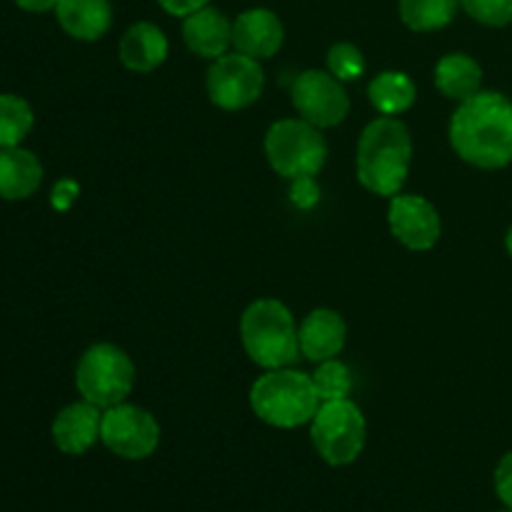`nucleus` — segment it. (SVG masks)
I'll list each match as a JSON object with an SVG mask.
<instances>
[{
  "mask_svg": "<svg viewBox=\"0 0 512 512\" xmlns=\"http://www.w3.org/2000/svg\"><path fill=\"white\" fill-rule=\"evenodd\" d=\"M448 138L460 160L480 170L512 163V100L495 90H480L463 100L450 118Z\"/></svg>",
  "mask_w": 512,
  "mask_h": 512,
  "instance_id": "f257e3e1",
  "label": "nucleus"
},
{
  "mask_svg": "<svg viewBox=\"0 0 512 512\" xmlns=\"http://www.w3.org/2000/svg\"><path fill=\"white\" fill-rule=\"evenodd\" d=\"M413 163V138L403 120L380 115L370 120L358 140V180L365 190L383 198L403 193Z\"/></svg>",
  "mask_w": 512,
  "mask_h": 512,
  "instance_id": "f03ea898",
  "label": "nucleus"
},
{
  "mask_svg": "<svg viewBox=\"0 0 512 512\" xmlns=\"http://www.w3.org/2000/svg\"><path fill=\"white\" fill-rule=\"evenodd\" d=\"M240 340L255 365L265 370L290 368L300 358L298 325L285 303L260 298L240 315Z\"/></svg>",
  "mask_w": 512,
  "mask_h": 512,
  "instance_id": "7ed1b4c3",
  "label": "nucleus"
},
{
  "mask_svg": "<svg viewBox=\"0 0 512 512\" xmlns=\"http://www.w3.org/2000/svg\"><path fill=\"white\" fill-rule=\"evenodd\" d=\"M320 408L313 375L293 368L268 370L250 388V410L270 428L293 430L310 425Z\"/></svg>",
  "mask_w": 512,
  "mask_h": 512,
  "instance_id": "20e7f679",
  "label": "nucleus"
},
{
  "mask_svg": "<svg viewBox=\"0 0 512 512\" xmlns=\"http://www.w3.org/2000/svg\"><path fill=\"white\" fill-rule=\"evenodd\" d=\"M265 158L280 178H315L328 160V143L308 120L285 118L265 133Z\"/></svg>",
  "mask_w": 512,
  "mask_h": 512,
  "instance_id": "39448f33",
  "label": "nucleus"
},
{
  "mask_svg": "<svg viewBox=\"0 0 512 512\" xmlns=\"http://www.w3.org/2000/svg\"><path fill=\"white\" fill-rule=\"evenodd\" d=\"M75 388L83 400L108 410L128 400L135 388V365L123 348L95 343L80 355L75 368Z\"/></svg>",
  "mask_w": 512,
  "mask_h": 512,
  "instance_id": "423d86ee",
  "label": "nucleus"
},
{
  "mask_svg": "<svg viewBox=\"0 0 512 512\" xmlns=\"http://www.w3.org/2000/svg\"><path fill=\"white\" fill-rule=\"evenodd\" d=\"M310 440L320 458L333 468L353 465L363 455L368 440V423L350 398L320 403L310 420Z\"/></svg>",
  "mask_w": 512,
  "mask_h": 512,
  "instance_id": "0eeeda50",
  "label": "nucleus"
},
{
  "mask_svg": "<svg viewBox=\"0 0 512 512\" xmlns=\"http://www.w3.org/2000/svg\"><path fill=\"white\" fill-rule=\"evenodd\" d=\"M100 443L123 460H145L158 450L160 425L150 410L120 403L103 413Z\"/></svg>",
  "mask_w": 512,
  "mask_h": 512,
  "instance_id": "6e6552de",
  "label": "nucleus"
},
{
  "mask_svg": "<svg viewBox=\"0 0 512 512\" xmlns=\"http://www.w3.org/2000/svg\"><path fill=\"white\" fill-rule=\"evenodd\" d=\"M210 103L223 110H245L263 95L265 73L260 60L243 53H225L223 58L213 60L208 70Z\"/></svg>",
  "mask_w": 512,
  "mask_h": 512,
  "instance_id": "1a4fd4ad",
  "label": "nucleus"
},
{
  "mask_svg": "<svg viewBox=\"0 0 512 512\" xmlns=\"http://www.w3.org/2000/svg\"><path fill=\"white\" fill-rule=\"evenodd\" d=\"M290 100L298 115L315 128H335L350 113V95L330 70H303L293 80Z\"/></svg>",
  "mask_w": 512,
  "mask_h": 512,
  "instance_id": "9d476101",
  "label": "nucleus"
},
{
  "mask_svg": "<svg viewBox=\"0 0 512 512\" xmlns=\"http://www.w3.org/2000/svg\"><path fill=\"white\" fill-rule=\"evenodd\" d=\"M388 225L395 240L413 253H428L443 235L438 208L423 195H393L388 205Z\"/></svg>",
  "mask_w": 512,
  "mask_h": 512,
  "instance_id": "9b49d317",
  "label": "nucleus"
},
{
  "mask_svg": "<svg viewBox=\"0 0 512 512\" xmlns=\"http://www.w3.org/2000/svg\"><path fill=\"white\" fill-rule=\"evenodd\" d=\"M283 40V20L270 8H248L233 20V48L255 60L278 55Z\"/></svg>",
  "mask_w": 512,
  "mask_h": 512,
  "instance_id": "f8f14e48",
  "label": "nucleus"
},
{
  "mask_svg": "<svg viewBox=\"0 0 512 512\" xmlns=\"http://www.w3.org/2000/svg\"><path fill=\"white\" fill-rule=\"evenodd\" d=\"M100 423H103V410L98 405L80 400L70 403L55 415L53 443L65 455H85L100 440Z\"/></svg>",
  "mask_w": 512,
  "mask_h": 512,
  "instance_id": "ddd939ff",
  "label": "nucleus"
},
{
  "mask_svg": "<svg viewBox=\"0 0 512 512\" xmlns=\"http://www.w3.org/2000/svg\"><path fill=\"white\" fill-rule=\"evenodd\" d=\"M300 355L310 363L333 360L343 353L348 340V325L343 315L330 308H315L303 318L298 328Z\"/></svg>",
  "mask_w": 512,
  "mask_h": 512,
  "instance_id": "4468645a",
  "label": "nucleus"
},
{
  "mask_svg": "<svg viewBox=\"0 0 512 512\" xmlns=\"http://www.w3.org/2000/svg\"><path fill=\"white\" fill-rule=\"evenodd\" d=\"M183 40L198 58L218 60L233 48V23L223 10L205 5L198 13L183 18Z\"/></svg>",
  "mask_w": 512,
  "mask_h": 512,
  "instance_id": "2eb2a0df",
  "label": "nucleus"
},
{
  "mask_svg": "<svg viewBox=\"0 0 512 512\" xmlns=\"http://www.w3.org/2000/svg\"><path fill=\"white\" fill-rule=\"evenodd\" d=\"M170 43L168 35L155 23L140 20L123 33L118 45V58L133 73H153L168 60Z\"/></svg>",
  "mask_w": 512,
  "mask_h": 512,
  "instance_id": "dca6fc26",
  "label": "nucleus"
},
{
  "mask_svg": "<svg viewBox=\"0 0 512 512\" xmlns=\"http://www.w3.org/2000/svg\"><path fill=\"white\" fill-rule=\"evenodd\" d=\"M55 18L70 38L95 43L113 25V5L110 0H58Z\"/></svg>",
  "mask_w": 512,
  "mask_h": 512,
  "instance_id": "f3484780",
  "label": "nucleus"
},
{
  "mask_svg": "<svg viewBox=\"0 0 512 512\" xmlns=\"http://www.w3.org/2000/svg\"><path fill=\"white\" fill-rule=\"evenodd\" d=\"M43 183V163L38 155L20 148H0V198L28 200Z\"/></svg>",
  "mask_w": 512,
  "mask_h": 512,
  "instance_id": "a211bd4d",
  "label": "nucleus"
},
{
  "mask_svg": "<svg viewBox=\"0 0 512 512\" xmlns=\"http://www.w3.org/2000/svg\"><path fill=\"white\" fill-rule=\"evenodd\" d=\"M435 85L448 100L463 103L483 90V68L468 53H448L435 65Z\"/></svg>",
  "mask_w": 512,
  "mask_h": 512,
  "instance_id": "6ab92c4d",
  "label": "nucleus"
},
{
  "mask_svg": "<svg viewBox=\"0 0 512 512\" xmlns=\"http://www.w3.org/2000/svg\"><path fill=\"white\" fill-rule=\"evenodd\" d=\"M415 98H418V88L403 70H383L368 85V100L380 115L398 118L400 113L413 108Z\"/></svg>",
  "mask_w": 512,
  "mask_h": 512,
  "instance_id": "aec40b11",
  "label": "nucleus"
},
{
  "mask_svg": "<svg viewBox=\"0 0 512 512\" xmlns=\"http://www.w3.org/2000/svg\"><path fill=\"white\" fill-rule=\"evenodd\" d=\"M460 0H398L400 20L415 33H433L453 23Z\"/></svg>",
  "mask_w": 512,
  "mask_h": 512,
  "instance_id": "412c9836",
  "label": "nucleus"
},
{
  "mask_svg": "<svg viewBox=\"0 0 512 512\" xmlns=\"http://www.w3.org/2000/svg\"><path fill=\"white\" fill-rule=\"evenodd\" d=\"M35 115L28 100L20 95H0V148H15L33 130Z\"/></svg>",
  "mask_w": 512,
  "mask_h": 512,
  "instance_id": "4be33fe9",
  "label": "nucleus"
},
{
  "mask_svg": "<svg viewBox=\"0 0 512 512\" xmlns=\"http://www.w3.org/2000/svg\"><path fill=\"white\" fill-rule=\"evenodd\" d=\"M315 390L320 395V403H328V400H345L353 390V373L345 363H340L338 358L323 360L318 363L313 373Z\"/></svg>",
  "mask_w": 512,
  "mask_h": 512,
  "instance_id": "5701e85b",
  "label": "nucleus"
},
{
  "mask_svg": "<svg viewBox=\"0 0 512 512\" xmlns=\"http://www.w3.org/2000/svg\"><path fill=\"white\" fill-rule=\"evenodd\" d=\"M365 55L358 45L353 43H335L328 50V70L340 80V83H353L365 75Z\"/></svg>",
  "mask_w": 512,
  "mask_h": 512,
  "instance_id": "b1692460",
  "label": "nucleus"
},
{
  "mask_svg": "<svg viewBox=\"0 0 512 512\" xmlns=\"http://www.w3.org/2000/svg\"><path fill=\"white\" fill-rule=\"evenodd\" d=\"M460 8L488 28H505L512 23V0H460Z\"/></svg>",
  "mask_w": 512,
  "mask_h": 512,
  "instance_id": "393cba45",
  "label": "nucleus"
},
{
  "mask_svg": "<svg viewBox=\"0 0 512 512\" xmlns=\"http://www.w3.org/2000/svg\"><path fill=\"white\" fill-rule=\"evenodd\" d=\"M493 485L500 503H503L508 510H512V450L500 458L498 468H495L493 473Z\"/></svg>",
  "mask_w": 512,
  "mask_h": 512,
  "instance_id": "a878e982",
  "label": "nucleus"
},
{
  "mask_svg": "<svg viewBox=\"0 0 512 512\" xmlns=\"http://www.w3.org/2000/svg\"><path fill=\"white\" fill-rule=\"evenodd\" d=\"M293 188H290V200H293L298 208L310 210L313 205H318L320 200V188L315 185V178H298V180H290Z\"/></svg>",
  "mask_w": 512,
  "mask_h": 512,
  "instance_id": "bb28decb",
  "label": "nucleus"
},
{
  "mask_svg": "<svg viewBox=\"0 0 512 512\" xmlns=\"http://www.w3.org/2000/svg\"><path fill=\"white\" fill-rule=\"evenodd\" d=\"M80 195V185L75 180L63 178L53 185V193H50V205H53L58 213H65V210L73 208V203Z\"/></svg>",
  "mask_w": 512,
  "mask_h": 512,
  "instance_id": "cd10ccee",
  "label": "nucleus"
},
{
  "mask_svg": "<svg viewBox=\"0 0 512 512\" xmlns=\"http://www.w3.org/2000/svg\"><path fill=\"white\" fill-rule=\"evenodd\" d=\"M160 8L175 18H188V15L198 13L200 8L210 5V0H158Z\"/></svg>",
  "mask_w": 512,
  "mask_h": 512,
  "instance_id": "c85d7f7f",
  "label": "nucleus"
},
{
  "mask_svg": "<svg viewBox=\"0 0 512 512\" xmlns=\"http://www.w3.org/2000/svg\"><path fill=\"white\" fill-rule=\"evenodd\" d=\"M15 5L28 13H48V10H55L58 0H15Z\"/></svg>",
  "mask_w": 512,
  "mask_h": 512,
  "instance_id": "c756f323",
  "label": "nucleus"
},
{
  "mask_svg": "<svg viewBox=\"0 0 512 512\" xmlns=\"http://www.w3.org/2000/svg\"><path fill=\"white\" fill-rule=\"evenodd\" d=\"M505 250H508V255L512 258V225H510L508 235H505Z\"/></svg>",
  "mask_w": 512,
  "mask_h": 512,
  "instance_id": "7c9ffc66",
  "label": "nucleus"
},
{
  "mask_svg": "<svg viewBox=\"0 0 512 512\" xmlns=\"http://www.w3.org/2000/svg\"><path fill=\"white\" fill-rule=\"evenodd\" d=\"M503 512H512V510H503Z\"/></svg>",
  "mask_w": 512,
  "mask_h": 512,
  "instance_id": "2f4dec72",
  "label": "nucleus"
}]
</instances>
